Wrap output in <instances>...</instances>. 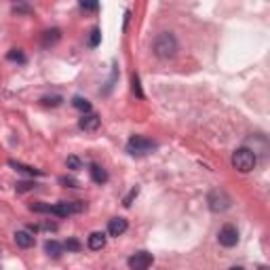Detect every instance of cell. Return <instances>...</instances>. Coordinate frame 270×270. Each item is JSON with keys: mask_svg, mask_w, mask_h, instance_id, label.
Listing matches in <instances>:
<instances>
[{"mask_svg": "<svg viewBox=\"0 0 270 270\" xmlns=\"http://www.w3.org/2000/svg\"><path fill=\"white\" fill-rule=\"evenodd\" d=\"M0 255H2V247H0Z\"/></svg>", "mask_w": 270, "mask_h": 270, "instance_id": "f1b7e54d", "label": "cell"}, {"mask_svg": "<svg viewBox=\"0 0 270 270\" xmlns=\"http://www.w3.org/2000/svg\"><path fill=\"white\" fill-rule=\"evenodd\" d=\"M255 162H258L255 152L249 150V148H239V150H234V154H232V167L237 169V171H241V173L253 171Z\"/></svg>", "mask_w": 270, "mask_h": 270, "instance_id": "7a4b0ae2", "label": "cell"}, {"mask_svg": "<svg viewBox=\"0 0 270 270\" xmlns=\"http://www.w3.org/2000/svg\"><path fill=\"white\" fill-rule=\"evenodd\" d=\"M66 165H68V169H72V171H78V169H82V161L78 159V156H68Z\"/></svg>", "mask_w": 270, "mask_h": 270, "instance_id": "d6986e66", "label": "cell"}, {"mask_svg": "<svg viewBox=\"0 0 270 270\" xmlns=\"http://www.w3.org/2000/svg\"><path fill=\"white\" fill-rule=\"evenodd\" d=\"M207 203H209V209L213 213H222L232 205V198L226 194L224 190H213V192L209 194V198H207Z\"/></svg>", "mask_w": 270, "mask_h": 270, "instance_id": "5b68a950", "label": "cell"}, {"mask_svg": "<svg viewBox=\"0 0 270 270\" xmlns=\"http://www.w3.org/2000/svg\"><path fill=\"white\" fill-rule=\"evenodd\" d=\"M15 188H17V192H27V190L36 188V184H34V182H19Z\"/></svg>", "mask_w": 270, "mask_h": 270, "instance_id": "cb8c5ba5", "label": "cell"}, {"mask_svg": "<svg viewBox=\"0 0 270 270\" xmlns=\"http://www.w3.org/2000/svg\"><path fill=\"white\" fill-rule=\"evenodd\" d=\"M99 125H102V118H99L97 114H93V112H89V114H82V118L78 120V127H81L82 131H89V133L97 131Z\"/></svg>", "mask_w": 270, "mask_h": 270, "instance_id": "ba28073f", "label": "cell"}, {"mask_svg": "<svg viewBox=\"0 0 270 270\" xmlns=\"http://www.w3.org/2000/svg\"><path fill=\"white\" fill-rule=\"evenodd\" d=\"M127 228H129V222L125 217H112L108 224V234L110 237H120V234L127 232Z\"/></svg>", "mask_w": 270, "mask_h": 270, "instance_id": "9c48e42d", "label": "cell"}, {"mask_svg": "<svg viewBox=\"0 0 270 270\" xmlns=\"http://www.w3.org/2000/svg\"><path fill=\"white\" fill-rule=\"evenodd\" d=\"M40 102L45 104V106H59L63 102V97L61 95H47V97H42Z\"/></svg>", "mask_w": 270, "mask_h": 270, "instance_id": "44dd1931", "label": "cell"}, {"mask_svg": "<svg viewBox=\"0 0 270 270\" xmlns=\"http://www.w3.org/2000/svg\"><path fill=\"white\" fill-rule=\"evenodd\" d=\"M91 180H93L95 184H106L108 182V173H106V169L104 167H99V165H91Z\"/></svg>", "mask_w": 270, "mask_h": 270, "instance_id": "4fadbf2b", "label": "cell"}, {"mask_svg": "<svg viewBox=\"0 0 270 270\" xmlns=\"http://www.w3.org/2000/svg\"><path fill=\"white\" fill-rule=\"evenodd\" d=\"M59 38H61V30H57V27L42 32V47H53V45H57Z\"/></svg>", "mask_w": 270, "mask_h": 270, "instance_id": "8fae6325", "label": "cell"}, {"mask_svg": "<svg viewBox=\"0 0 270 270\" xmlns=\"http://www.w3.org/2000/svg\"><path fill=\"white\" fill-rule=\"evenodd\" d=\"M156 150V141L144 137V135H133V137L127 141V152L131 156H148Z\"/></svg>", "mask_w": 270, "mask_h": 270, "instance_id": "3957f363", "label": "cell"}, {"mask_svg": "<svg viewBox=\"0 0 270 270\" xmlns=\"http://www.w3.org/2000/svg\"><path fill=\"white\" fill-rule=\"evenodd\" d=\"M84 209H87V203L84 201H61L57 205H51V213L59 217L72 216V213H82Z\"/></svg>", "mask_w": 270, "mask_h": 270, "instance_id": "277c9868", "label": "cell"}, {"mask_svg": "<svg viewBox=\"0 0 270 270\" xmlns=\"http://www.w3.org/2000/svg\"><path fill=\"white\" fill-rule=\"evenodd\" d=\"M81 9H82V11H97L99 4H97V2H84V0H82V2H81Z\"/></svg>", "mask_w": 270, "mask_h": 270, "instance_id": "484cf974", "label": "cell"}, {"mask_svg": "<svg viewBox=\"0 0 270 270\" xmlns=\"http://www.w3.org/2000/svg\"><path fill=\"white\" fill-rule=\"evenodd\" d=\"M63 249H68V251H81L82 245H81V241H76V239H68L66 243H63Z\"/></svg>", "mask_w": 270, "mask_h": 270, "instance_id": "ffe728a7", "label": "cell"}, {"mask_svg": "<svg viewBox=\"0 0 270 270\" xmlns=\"http://www.w3.org/2000/svg\"><path fill=\"white\" fill-rule=\"evenodd\" d=\"M217 241H219V245L222 247H234L239 243V230H237V226H232V224H224L222 228H219L217 232Z\"/></svg>", "mask_w": 270, "mask_h": 270, "instance_id": "8992f818", "label": "cell"}, {"mask_svg": "<svg viewBox=\"0 0 270 270\" xmlns=\"http://www.w3.org/2000/svg\"><path fill=\"white\" fill-rule=\"evenodd\" d=\"M152 253H148V251H135L129 260H127V264H129L131 270H148L152 266Z\"/></svg>", "mask_w": 270, "mask_h": 270, "instance_id": "52a82bcc", "label": "cell"}, {"mask_svg": "<svg viewBox=\"0 0 270 270\" xmlns=\"http://www.w3.org/2000/svg\"><path fill=\"white\" fill-rule=\"evenodd\" d=\"M99 42H102V30H99V27H93L89 34V47L95 49V47H99Z\"/></svg>", "mask_w": 270, "mask_h": 270, "instance_id": "e0dca14e", "label": "cell"}, {"mask_svg": "<svg viewBox=\"0 0 270 270\" xmlns=\"http://www.w3.org/2000/svg\"><path fill=\"white\" fill-rule=\"evenodd\" d=\"M89 249H93V251H99V249H104L106 247V234L104 232H93L89 237Z\"/></svg>", "mask_w": 270, "mask_h": 270, "instance_id": "7c38bea8", "label": "cell"}, {"mask_svg": "<svg viewBox=\"0 0 270 270\" xmlns=\"http://www.w3.org/2000/svg\"><path fill=\"white\" fill-rule=\"evenodd\" d=\"M72 106L76 110H81L82 114H89L91 112V104H89V99H84V97H81V95H76L74 99H72Z\"/></svg>", "mask_w": 270, "mask_h": 270, "instance_id": "9a60e30c", "label": "cell"}, {"mask_svg": "<svg viewBox=\"0 0 270 270\" xmlns=\"http://www.w3.org/2000/svg\"><path fill=\"white\" fill-rule=\"evenodd\" d=\"M6 57H9V61H17V63H26L27 59H26V55H24V51H21V49H11L9 51V55H6Z\"/></svg>", "mask_w": 270, "mask_h": 270, "instance_id": "ac0fdd59", "label": "cell"}, {"mask_svg": "<svg viewBox=\"0 0 270 270\" xmlns=\"http://www.w3.org/2000/svg\"><path fill=\"white\" fill-rule=\"evenodd\" d=\"M228 270H245L243 266H232V268H228Z\"/></svg>", "mask_w": 270, "mask_h": 270, "instance_id": "4316f807", "label": "cell"}, {"mask_svg": "<svg viewBox=\"0 0 270 270\" xmlns=\"http://www.w3.org/2000/svg\"><path fill=\"white\" fill-rule=\"evenodd\" d=\"M15 243L21 249H30V247H34L36 241H34V234L30 230H19V232H15Z\"/></svg>", "mask_w": 270, "mask_h": 270, "instance_id": "30bf717a", "label": "cell"}, {"mask_svg": "<svg viewBox=\"0 0 270 270\" xmlns=\"http://www.w3.org/2000/svg\"><path fill=\"white\" fill-rule=\"evenodd\" d=\"M260 270H268V268L266 266H260Z\"/></svg>", "mask_w": 270, "mask_h": 270, "instance_id": "83f0119b", "label": "cell"}, {"mask_svg": "<svg viewBox=\"0 0 270 270\" xmlns=\"http://www.w3.org/2000/svg\"><path fill=\"white\" fill-rule=\"evenodd\" d=\"M137 194H139V188H133L131 192L125 196V201H123V205H125V207H131V201H133V198L137 196Z\"/></svg>", "mask_w": 270, "mask_h": 270, "instance_id": "d4e9b609", "label": "cell"}, {"mask_svg": "<svg viewBox=\"0 0 270 270\" xmlns=\"http://www.w3.org/2000/svg\"><path fill=\"white\" fill-rule=\"evenodd\" d=\"M131 84H133V93L137 95V97H144V91H141V84H139V76L137 74H133Z\"/></svg>", "mask_w": 270, "mask_h": 270, "instance_id": "7402d4cb", "label": "cell"}, {"mask_svg": "<svg viewBox=\"0 0 270 270\" xmlns=\"http://www.w3.org/2000/svg\"><path fill=\"white\" fill-rule=\"evenodd\" d=\"M154 55L161 59H171L177 55V51H180V45H177V38L173 36L171 32H162L159 34V36L154 38Z\"/></svg>", "mask_w": 270, "mask_h": 270, "instance_id": "6da1fadb", "label": "cell"}, {"mask_svg": "<svg viewBox=\"0 0 270 270\" xmlns=\"http://www.w3.org/2000/svg\"><path fill=\"white\" fill-rule=\"evenodd\" d=\"M9 165H11V167H15L17 171H24V173H27V175H42V171H38V169L27 167V165H21V162H17V161H9Z\"/></svg>", "mask_w": 270, "mask_h": 270, "instance_id": "2e32d148", "label": "cell"}, {"mask_svg": "<svg viewBox=\"0 0 270 270\" xmlns=\"http://www.w3.org/2000/svg\"><path fill=\"white\" fill-rule=\"evenodd\" d=\"M45 251L49 258H59V255L63 253V245L57 243V241H47L45 243Z\"/></svg>", "mask_w": 270, "mask_h": 270, "instance_id": "5bb4252c", "label": "cell"}, {"mask_svg": "<svg viewBox=\"0 0 270 270\" xmlns=\"http://www.w3.org/2000/svg\"><path fill=\"white\" fill-rule=\"evenodd\" d=\"M59 184L61 186H68V188H78V182L74 180V177H68V175L59 177Z\"/></svg>", "mask_w": 270, "mask_h": 270, "instance_id": "603a6c76", "label": "cell"}]
</instances>
